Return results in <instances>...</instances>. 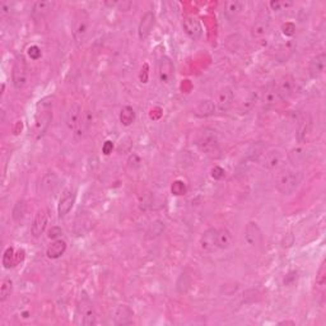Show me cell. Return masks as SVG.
Masks as SVG:
<instances>
[{"label":"cell","mask_w":326,"mask_h":326,"mask_svg":"<svg viewBox=\"0 0 326 326\" xmlns=\"http://www.w3.org/2000/svg\"><path fill=\"white\" fill-rule=\"evenodd\" d=\"M171 192L176 196H182V195H186L187 192V186L184 181L181 180H176V181L172 182L171 186Z\"/></svg>","instance_id":"39"},{"label":"cell","mask_w":326,"mask_h":326,"mask_svg":"<svg viewBox=\"0 0 326 326\" xmlns=\"http://www.w3.org/2000/svg\"><path fill=\"white\" fill-rule=\"evenodd\" d=\"M300 184V175L288 169H281L276 174L275 187L281 195H291L297 190Z\"/></svg>","instance_id":"2"},{"label":"cell","mask_w":326,"mask_h":326,"mask_svg":"<svg viewBox=\"0 0 326 326\" xmlns=\"http://www.w3.org/2000/svg\"><path fill=\"white\" fill-rule=\"evenodd\" d=\"M12 82L17 90H22L28 83V65L23 56H18L12 69Z\"/></svg>","instance_id":"6"},{"label":"cell","mask_w":326,"mask_h":326,"mask_svg":"<svg viewBox=\"0 0 326 326\" xmlns=\"http://www.w3.org/2000/svg\"><path fill=\"white\" fill-rule=\"evenodd\" d=\"M275 86H276V92H278L279 98H280L281 102L288 101L293 95H295L296 82L292 75L281 76V78L278 80V83H275Z\"/></svg>","instance_id":"8"},{"label":"cell","mask_w":326,"mask_h":326,"mask_svg":"<svg viewBox=\"0 0 326 326\" xmlns=\"http://www.w3.org/2000/svg\"><path fill=\"white\" fill-rule=\"evenodd\" d=\"M133 316L134 312L129 306L120 305L113 313V322L116 325H129L133 322Z\"/></svg>","instance_id":"21"},{"label":"cell","mask_w":326,"mask_h":326,"mask_svg":"<svg viewBox=\"0 0 326 326\" xmlns=\"http://www.w3.org/2000/svg\"><path fill=\"white\" fill-rule=\"evenodd\" d=\"M3 265L6 269H11L16 266V253H14L13 248H8L4 251L3 255Z\"/></svg>","instance_id":"36"},{"label":"cell","mask_w":326,"mask_h":326,"mask_svg":"<svg viewBox=\"0 0 326 326\" xmlns=\"http://www.w3.org/2000/svg\"><path fill=\"white\" fill-rule=\"evenodd\" d=\"M66 248H68L66 242L64 239L58 238L54 242H51V244L48 248V250H46V255H48L49 259L56 260V259L61 258L65 254Z\"/></svg>","instance_id":"24"},{"label":"cell","mask_w":326,"mask_h":326,"mask_svg":"<svg viewBox=\"0 0 326 326\" xmlns=\"http://www.w3.org/2000/svg\"><path fill=\"white\" fill-rule=\"evenodd\" d=\"M41 191L45 195H54L59 189V179L55 174H48L43 177L41 182Z\"/></svg>","instance_id":"22"},{"label":"cell","mask_w":326,"mask_h":326,"mask_svg":"<svg viewBox=\"0 0 326 326\" xmlns=\"http://www.w3.org/2000/svg\"><path fill=\"white\" fill-rule=\"evenodd\" d=\"M53 98L46 97L39 101L36 106L33 125H32V134L36 139L43 138L48 132L49 127L53 120Z\"/></svg>","instance_id":"1"},{"label":"cell","mask_w":326,"mask_h":326,"mask_svg":"<svg viewBox=\"0 0 326 326\" xmlns=\"http://www.w3.org/2000/svg\"><path fill=\"white\" fill-rule=\"evenodd\" d=\"M244 9H246V2L231 0V2H226L224 3V12H226V14L229 18H236Z\"/></svg>","instance_id":"27"},{"label":"cell","mask_w":326,"mask_h":326,"mask_svg":"<svg viewBox=\"0 0 326 326\" xmlns=\"http://www.w3.org/2000/svg\"><path fill=\"white\" fill-rule=\"evenodd\" d=\"M158 76H159V80L162 82V83H165V85L171 83L172 79H174V63H172V60L169 56H162V58L159 59V63H158Z\"/></svg>","instance_id":"12"},{"label":"cell","mask_w":326,"mask_h":326,"mask_svg":"<svg viewBox=\"0 0 326 326\" xmlns=\"http://www.w3.org/2000/svg\"><path fill=\"white\" fill-rule=\"evenodd\" d=\"M326 65V54L325 53H318L313 56L310 60L308 64V73H310L311 78L316 79L318 76H321L325 71Z\"/></svg>","instance_id":"17"},{"label":"cell","mask_w":326,"mask_h":326,"mask_svg":"<svg viewBox=\"0 0 326 326\" xmlns=\"http://www.w3.org/2000/svg\"><path fill=\"white\" fill-rule=\"evenodd\" d=\"M24 214H26V202H24V200H18L16 206L13 207L12 217L16 222H21L24 218Z\"/></svg>","instance_id":"35"},{"label":"cell","mask_w":326,"mask_h":326,"mask_svg":"<svg viewBox=\"0 0 326 326\" xmlns=\"http://www.w3.org/2000/svg\"><path fill=\"white\" fill-rule=\"evenodd\" d=\"M211 175L214 180H223L224 177H226V171H224L222 167L214 166L213 169H212Z\"/></svg>","instance_id":"44"},{"label":"cell","mask_w":326,"mask_h":326,"mask_svg":"<svg viewBox=\"0 0 326 326\" xmlns=\"http://www.w3.org/2000/svg\"><path fill=\"white\" fill-rule=\"evenodd\" d=\"M163 229H165V226H163L162 222L157 221V222H154V223H152V226H150L149 232H148V233L149 234L153 233V236L154 237L159 236V234L163 232Z\"/></svg>","instance_id":"43"},{"label":"cell","mask_w":326,"mask_h":326,"mask_svg":"<svg viewBox=\"0 0 326 326\" xmlns=\"http://www.w3.org/2000/svg\"><path fill=\"white\" fill-rule=\"evenodd\" d=\"M76 200V194L74 190H66L63 194V196L59 200L58 206V214L60 218L65 217L66 214H69V212L71 211V208L74 207Z\"/></svg>","instance_id":"16"},{"label":"cell","mask_w":326,"mask_h":326,"mask_svg":"<svg viewBox=\"0 0 326 326\" xmlns=\"http://www.w3.org/2000/svg\"><path fill=\"white\" fill-rule=\"evenodd\" d=\"M27 55H28V58L31 59V60L36 61L43 56V51H41V49L37 45H32L29 46L28 50H27Z\"/></svg>","instance_id":"42"},{"label":"cell","mask_w":326,"mask_h":326,"mask_svg":"<svg viewBox=\"0 0 326 326\" xmlns=\"http://www.w3.org/2000/svg\"><path fill=\"white\" fill-rule=\"evenodd\" d=\"M49 223V213L46 209H38L33 217L31 226V233L34 238H38L44 234Z\"/></svg>","instance_id":"9"},{"label":"cell","mask_w":326,"mask_h":326,"mask_svg":"<svg viewBox=\"0 0 326 326\" xmlns=\"http://www.w3.org/2000/svg\"><path fill=\"white\" fill-rule=\"evenodd\" d=\"M281 33L286 37H293L296 34V24L293 22H286L281 24Z\"/></svg>","instance_id":"41"},{"label":"cell","mask_w":326,"mask_h":326,"mask_svg":"<svg viewBox=\"0 0 326 326\" xmlns=\"http://www.w3.org/2000/svg\"><path fill=\"white\" fill-rule=\"evenodd\" d=\"M78 313L80 316L82 325L92 326L97 323V315H96V310L93 307L92 302H91L90 297L86 295V292L82 293L80 301H79L78 306Z\"/></svg>","instance_id":"7"},{"label":"cell","mask_w":326,"mask_h":326,"mask_svg":"<svg viewBox=\"0 0 326 326\" xmlns=\"http://www.w3.org/2000/svg\"><path fill=\"white\" fill-rule=\"evenodd\" d=\"M182 27H184V31L192 41H197L200 39L202 33L201 24H200L199 19L196 17H186L182 22Z\"/></svg>","instance_id":"14"},{"label":"cell","mask_w":326,"mask_h":326,"mask_svg":"<svg viewBox=\"0 0 326 326\" xmlns=\"http://www.w3.org/2000/svg\"><path fill=\"white\" fill-rule=\"evenodd\" d=\"M269 31H270V22H269V17L266 14H260L254 22L253 27H251V36L256 41H260L264 37L268 36Z\"/></svg>","instance_id":"11"},{"label":"cell","mask_w":326,"mask_h":326,"mask_svg":"<svg viewBox=\"0 0 326 326\" xmlns=\"http://www.w3.org/2000/svg\"><path fill=\"white\" fill-rule=\"evenodd\" d=\"M61 233H63L61 228H59V227H53V228H51L50 231H49V238L58 239V237L60 236Z\"/></svg>","instance_id":"46"},{"label":"cell","mask_w":326,"mask_h":326,"mask_svg":"<svg viewBox=\"0 0 326 326\" xmlns=\"http://www.w3.org/2000/svg\"><path fill=\"white\" fill-rule=\"evenodd\" d=\"M287 159L288 158L286 152L279 149V148H273V149L266 150L260 157L261 166L265 167L266 170H270V171L283 169Z\"/></svg>","instance_id":"5"},{"label":"cell","mask_w":326,"mask_h":326,"mask_svg":"<svg viewBox=\"0 0 326 326\" xmlns=\"http://www.w3.org/2000/svg\"><path fill=\"white\" fill-rule=\"evenodd\" d=\"M91 17L85 9H79L74 16L73 21V38L78 45L83 44L90 33Z\"/></svg>","instance_id":"4"},{"label":"cell","mask_w":326,"mask_h":326,"mask_svg":"<svg viewBox=\"0 0 326 326\" xmlns=\"http://www.w3.org/2000/svg\"><path fill=\"white\" fill-rule=\"evenodd\" d=\"M234 95L231 87H223L217 96V108L219 112H227L233 105Z\"/></svg>","instance_id":"15"},{"label":"cell","mask_w":326,"mask_h":326,"mask_svg":"<svg viewBox=\"0 0 326 326\" xmlns=\"http://www.w3.org/2000/svg\"><path fill=\"white\" fill-rule=\"evenodd\" d=\"M13 292V280L11 278H4L0 286V302H6Z\"/></svg>","instance_id":"34"},{"label":"cell","mask_w":326,"mask_h":326,"mask_svg":"<svg viewBox=\"0 0 326 326\" xmlns=\"http://www.w3.org/2000/svg\"><path fill=\"white\" fill-rule=\"evenodd\" d=\"M120 123L124 127H130L135 121V111L132 106H124V107L121 108L120 111Z\"/></svg>","instance_id":"31"},{"label":"cell","mask_w":326,"mask_h":326,"mask_svg":"<svg viewBox=\"0 0 326 326\" xmlns=\"http://www.w3.org/2000/svg\"><path fill=\"white\" fill-rule=\"evenodd\" d=\"M263 153H264V145L260 144V143H259V144L256 143V144L251 145L249 152L246 153V157H248V159L250 160H259L261 155H263Z\"/></svg>","instance_id":"37"},{"label":"cell","mask_w":326,"mask_h":326,"mask_svg":"<svg viewBox=\"0 0 326 326\" xmlns=\"http://www.w3.org/2000/svg\"><path fill=\"white\" fill-rule=\"evenodd\" d=\"M200 248L204 253L212 254L216 250H218L217 248V229L216 228H209L202 233L201 238H200Z\"/></svg>","instance_id":"18"},{"label":"cell","mask_w":326,"mask_h":326,"mask_svg":"<svg viewBox=\"0 0 326 326\" xmlns=\"http://www.w3.org/2000/svg\"><path fill=\"white\" fill-rule=\"evenodd\" d=\"M196 145L206 154H216L219 152V139L216 130L211 128H204L200 130L196 137Z\"/></svg>","instance_id":"3"},{"label":"cell","mask_w":326,"mask_h":326,"mask_svg":"<svg viewBox=\"0 0 326 326\" xmlns=\"http://www.w3.org/2000/svg\"><path fill=\"white\" fill-rule=\"evenodd\" d=\"M155 16L153 12H147L140 19L139 27H138V36L140 39H145L150 34V31L154 27Z\"/></svg>","instance_id":"20"},{"label":"cell","mask_w":326,"mask_h":326,"mask_svg":"<svg viewBox=\"0 0 326 326\" xmlns=\"http://www.w3.org/2000/svg\"><path fill=\"white\" fill-rule=\"evenodd\" d=\"M311 132H312V120L310 117H303L302 120L300 121L297 129V140L300 143L307 142L308 138H310Z\"/></svg>","instance_id":"25"},{"label":"cell","mask_w":326,"mask_h":326,"mask_svg":"<svg viewBox=\"0 0 326 326\" xmlns=\"http://www.w3.org/2000/svg\"><path fill=\"white\" fill-rule=\"evenodd\" d=\"M55 3L50 2V0H44V2H36L32 6V16L34 18H43L50 11H53Z\"/></svg>","instance_id":"28"},{"label":"cell","mask_w":326,"mask_h":326,"mask_svg":"<svg viewBox=\"0 0 326 326\" xmlns=\"http://www.w3.org/2000/svg\"><path fill=\"white\" fill-rule=\"evenodd\" d=\"M315 286H316V291H317L318 293H321V295H322L323 291H325V287H326V265H325V261H322V263H321V265H320V268H318L317 275H316Z\"/></svg>","instance_id":"32"},{"label":"cell","mask_w":326,"mask_h":326,"mask_svg":"<svg viewBox=\"0 0 326 326\" xmlns=\"http://www.w3.org/2000/svg\"><path fill=\"white\" fill-rule=\"evenodd\" d=\"M256 102H258V93H250V95L248 96V98H246V100L243 101V103H242L241 112L248 113L249 111H251L254 107H255Z\"/></svg>","instance_id":"38"},{"label":"cell","mask_w":326,"mask_h":326,"mask_svg":"<svg viewBox=\"0 0 326 326\" xmlns=\"http://www.w3.org/2000/svg\"><path fill=\"white\" fill-rule=\"evenodd\" d=\"M244 241L251 248H258L263 241V233L260 227L255 222H249L244 229Z\"/></svg>","instance_id":"13"},{"label":"cell","mask_w":326,"mask_h":326,"mask_svg":"<svg viewBox=\"0 0 326 326\" xmlns=\"http://www.w3.org/2000/svg\"><path fill=\"white\" fill-rule=\"evenodd\" d=\"M83 112L85 111L82 110V106L79 102H73L69 106L65 115V124L69 130L74 132L79 127L82 117H83Z\"/></svg>","instance_id":"10"},{"label":"cell","mask_w":326,"mask_h":326,"mask_svg":"<svg viewBox=\"0 0 326 326\" xmlns=\"http://www.w3.org/2000/svg\"><path fill=\"white\" fill-rule=\"evenodd\" d=\"M112 149H113V143L111 142V140H106L105 143H103L102 145V153L105 155H108L112 153Z\"/></svg>","instance_id":"45"},{"label":"cell","mask_w":326,"mask_h":326,"mask_svg":"<svg viewBox=\"0 0 326 326\" xmlns=\"http://www.w3.org/2000/svg\"><path fill=\"white\" fill-rule=\"evenodd\" d=\"M295 50H296V44L293 43V41H288L287 44H284L283 46H280L278 54H276V60H278L279 63L287 61L288 59L293 55Z\"/></svg>","instance_id":"30"},{"label":"cell","mask_w":326,"mask_h":326,"mask_svg":"<svg viewBox=\"0 0 326 326\" xmlns=\"http://www.w3.org/2000/svg\"><path fill=\"white\" fill-rule=\"evenodd\" d=\"M92 121H93V113L91 112L90 110H86L85 112H83V117H82L80 120V124H79V127L73 132L74 139H75L76 142L82 140L86 135H87V133L90 132L91 125H92Z\"/></svg>","instance_id":"19"},{"label":"cell","mask_w":326,"mask_h":326,"mask_svg":"<svg viewBox=\"0 0 326 326\" xmlns=\"http://www.w3.org/2000/svg\"><path fill=\"white\" fill-rule=\"evenodd\" d=\"M190 287V276L186 273L181 274L179 281H177V290L180 293H186Z\"/></svg>","instance_id":"40"},{"label":"cell","mask_w":326,"mask_h":326,"mask_svg":"<svg viewBox=\"0 0 326 326\" xmlns=\"http://www.w3.org/2000/svg\"><path fill=\"white\" fill-rule=\"evenodd\" d=\"M216 112V105L212 100H204L199 102V105L195 108V115L200 117H208Z\"/></svg>","instance_id":"29"},{"label":"cell","mask_w":326,"mask_h":326,"mask_svg":"<svg viewBox=\"0 0 326 326\" xmlns=\"http://www.w3.org/2000/svg\"><path fill=\"white\" fill-rule=\"evenodd\" d=\"M279 102H281V101L279 98L278 92H276L275 82H271V83H269L268 87L265 88V91L263 93V105L265 107H273V106H275Z\"/></svg>","instance_id":"23"},{"label":"cell","mask_w":326,"mask_h":326,"mask_svg":"<svg viewBox=\"0 0 326 326\" xmlns=\"http://www.w3.org/2000/svg\"><path fill=\"white\" fill-rule=\"evenodd\" d=\"M233 243V236L228 228L217 229V248L219 250H226Z\"/></svg>","instance_id":"26"},{"label":"cell","mask_w":326,"mask_h":326,"mask_svg":"<svg viewBox=\"0 0 326 326\" xmlns=\"http://www.w3.org/2000/svg\"><path fill=\"white\" fill-rule=\"evenodd\" d=\"M306 155H307L306 150L303 149V148L298 147V148H293V149L287 154V158L291 163H293V165H301L302 162H305Z\"/></svg>","instance_id":"33"}]
</instances>
